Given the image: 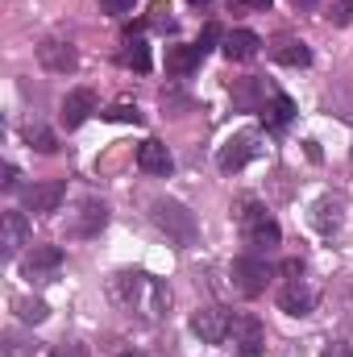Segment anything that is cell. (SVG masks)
I'll list each match as a JSON object with an SVG mask.
<instances>
[{
	"label": "cell",
	"mask_w": 353,
	"mask_h": 357,
	"mask_svg": "<svg viewBox=\"0 0 353 357\" xmlns=\"http://www.w3.org/2000/svg\"><path fill=\"white\" fill-rule=\"evenodd\" d=\"M233 220H237V229H241V237H246V245L254 250V254H270L278 241H283V229L266 216V208L254 199V195H237L233 199Z\"/></svg>",
	"instance_id": "obj_1"
},
{
	"label": "cell",
	"mask_w": 353,
	"mask_h": 357,
	"mask_svg": "<svg viewBox=\"0 0 353 357\" xmlns=\"http://www.w3.org/2000/svg\"><path fill=\"white\" fill-rule=\"evenodd\" d=\"M150 216H154V225L175 241V245H195L200 241V220H195V212L187 208V204H179V199H154L150 204Z\"/></svg>",
	"instance_id": "obj_2"
},
{
	"label": "cell",
	"mask_w": 353,
	"mask_h": 357,
	"mask_svg": "<svg viewBox=\"0 0 353 357\" xmlns=\"http://www.w3.org/2000/svg\"><path fill=\"white\" fill-rule=\"evenodd\" d=\"M108 295L121 303V307H137L146 295H154V278L142 274V270H117L108 278Z\"/></svg>",
	"instance_id": "obj_3"
},
{
	"label": "cell",
	"mask_w": 353,
	"mask_h": 357,
	"mask_svg": "<svg viewBox=\"0 0 353 357\" xmlns=\"http://www.w3.org/2000/svg\"><path fill=\"white\" fill-rule=\"evenodd\" d=\"M191 333L204 345H220L233 333V312H225V307H200V312H191Z\"/></svg>",
	"instance_id": "obj_4"
},
{
	"label": "cell",
	"mask_w": 353,
	"mask_h": 357,
	"mask_svg": "<svg viewBox=\"0 0 353 357\" xmlns=\"http://www.w3.org/2000/svg\"><path fill=\"white\" fill-rule=\"evenodd\" d=\"M229 278H233L237 295L258 299V295L266 291V282H270V266H266L262 258H237V262H233V270H229Z\"/></svg>",
	"instance_id": "obj_5"
},
{
	"label": "cell",
	"mask_w": 353,
	"mask_h": 357,
	"mask_svg": "<svg viewBox=\"0 0 353 357\" xmlns=\"http://www.w3.org/2000/svg\"><path fill=\"white\" fill-rule=\"evenodd\" d=\"M250 158H258V137H254V133H233V137L220 146L216 167H220L225 175H233V171H241Z\"/></svg>",
	"instance_id": "obj_6"
},
{
	"label": "cell",
	"mask_w": 353,
	"mask_h": 357,
	"mask_svg": "<svg viewBox=\"0 0 353 357\" xmlns=\"http://www.w3.org/2000/svg\"><path fill=\"white\" fill-rule=\"evenodd\" d=\"M38 63H42L50 75H71V71L80 67V54H75V46H71V42L46 38V42L38 46Z\"/></svg>",
	"instance_id": "obj_7"
},
{
	"label": "cell",
	"mask_w": 353,
	"mask_h": 357,
	"mask_svg": "<svg viewBox=\"0 0 353 357\" xmlns=\"http://www.w3.org/2000/svg\"><path fill=\"white\" fill-rule=\"evenodd\" d=\"M63 195H67V187L59 183V178H50V183H33V187H25V208L29 212H38V216H50V212H59V204H63Z\"/></svg>",
	"instance_id": "obj_8"
},
{
	"label": "cell",
	"mask_w": 353,
	"mask_h": 357,
	"mask_svg": "<svg viewBox=\"0 0 353 357\" xmlns=\"http://www.w3.org/2000/svg\"><path fill=\"white\" fill-rule=\"evenodd\" d=\"M233 345H237V357H266L262 324H258L254 316H241V320H233Z\"/></svg>",
	"instance_id": "obj_9"
},
{
	"label": "cell",
	"mask_w": 353,
	"mask_h": 357,
	"mask_svg": "<svg viewBox=\"0 0 353 357\" xmlns=\"http://www.w3.org/2000/svg\"><path fill=\"white\" fill-rule=\"evenodd\" d=\"M91 112H96V91L91 88H75V91L63 96V112H59V121H63L67 129H80Z\"/></svg>",
	"instance_id": "obj_10"
},
{
	"label": "cell",
	"mask_w": 353,
	"mask_h": 357,
	"mask_svg": "<svg viewBox=\"0 0 353 357\" xmlns=\"http://www.w3.org/2000/svg\"><path fill=\"white\" fill-rule=\"evenodd\" d=\"M63 266V250L59 245H33L25 258H21V274L25 278H46Z\"/></svg>",
	"instance_id": "obj_11"
},
{
	"label": "cell",
	"mask_w": 353,
	"mask_h": 357,
	"mask_svg": "<svg viewBox=\"0 0 353 357\" xmlns=\"http://www.w3.org/2000/svg\"><path fill=\"white\" fill-rule=\"evenodd\" d=\"M258 46H262V38H258L254 29H233V33L220 38V54H225L229 63H250V59L258 54Z\"/></svg>",
	"instance_id": "obj_12"
},
{
	"label": "cell",
	"mask_w": 353,
	"mask_h": 357,
	"mask_svg": "<svg viewBox=\"0 0 353 357\" xmlns=\"http://www.w3.org/2000/svg\"><path fill=\"white\" fill-rule=\"evenodd\" d=\"M137 167H142L146 175H171V171H175V158H171V150H167L158 137H146V142L137 146Z\"/></svg>",
	"instance_id": "obj_13"
},
{
	"label": "cell",
	"mask_w": 353,
	"mask_h": 357,
	"mask_svg": "<svg viewBox=\"0 0 353 357\" xmlns=\"http://www.w3.org/2000/svg\"><path fill=\"white\" fill-rule=\"evenodd\" d=\"M0 245H4L8 258L21 254V245H29V220H25V212H4V220H0Z\"/></svg>",
	"instance_id": "obj_14"
},
{
	"label": "cell",
	"mask_w": 353,
	"mask_h": 357,
	"mask_svg": "<svg viewBox=\"0 0 353 357\" xmlns=\"http://www.w3.org/2000/svg\"><path fill=\"white\" fill-rule=\"evenodd\" d=\"M312 225L329 237V233H337L341 225H345V204L337 199V195H324V199H316V208H312Z\"/></svg>",
	"instance_id": "obj_15"
},
{
	"label": "cell",
	"mask_w": 353,
	"mask_h": 357,
	"mask_svg": "<svg viewBox=\"0 0 353 357\" xmlns=\"http://www.w3.org/2000/svg\"><path fill=\"white\" fill-rule=\"evenodd\" d=\"M278 307H283L287 316H308V312H312V291H308L299 278H291V282L278 291Z\"/></svg>",
	"instance_id": "obj_16"
},
{
	"label": "cell",
	"mask_w": 353,
	"mask_h": 357,
	"mask_svg": "<svg viewBox=\"0 0 353 357\" xmlns=\"http://www.w3.org/2000/svg\"><path fill=\"white\" fill-rule=\"evenodd\" d=\"M200 63H204V50H200L195 42H191V46H171V50H167V71L179 75V79H187Z\"/></svg>",
	"instance_id": "obj_17"
},
{
	"label": "cell",
	"mask_w": 353,
	"mask_h": 357,
	"mask_svg": "<svg viewBox=\"0 0 353 357\" xmlns=\"http://www.w3.org/2000/svg\"><path fill=\"white\" fill-rule=\"evenodd\" d=\"M229 91H233V104H237L241 112H258V108H266V96H270V91L262 88V79H237Z\"/></svg>",
	"instance_id": "obj_18"
},
{
	"label": "cell",
	"mask_w": 353,
	"mask_h": 357,
	"mask_svg": "<svg viewBox=\"0 0 353 357\" xmlns=\"http://www.w3.org/2000/svg\"><path fill=\"white\" fill-rule=\"evenodd\" d=\"M274 63H283V67H308L312 63V50L303 46V42H295V38H283V42H274Z\"/></svg>",
	"instance_id": "obj_19"
},
{
	"label": "cell",
	"mask_w": 353,
	"mask_h": 357,
	"mask_svg": "<svg viewBox=\"0 0 353 357\" xmlns=\"http://www.w3.org/2000/svg\"><path fill=\"white\" fill-rule=\"evenodd\" d=\"M291 116H295V104H291L287 96H270V108H262V125L270 129V133L287 129V125H291Z\"/></svg>",
	"instance_id": "obj_20"
},
{
	"label": "cell",
	"mask_w": 353,
	"mask_h": 357,
	"mask_svg": "<svg viewBox=\"0 0 353 357\" xmlns=\"http://www.w3.org/2000/svg\"><path fill=\"white\" fill-rule=\"evenodd\" d=\"M104 225H108V208H104L100 199H84V212H80L75 233H80V237H91V233H100Z\"/></svg>",
	"instance_id": "obj_21"
},
{
	"label": "cell",
	"mask_w": 353,
	"mask_h": 357,
	"mask_svg": "<svg viewBox=\"0 0 353 357\" xmlns=\"http://www.w3.org/2000/svg\"><path fill=\"white\" fill-rule=\"evenodd\" d=\"M121 63H125L129 71H137V75H146V71L154 67V59H150V46H146L142 38H129V42H125V50H121Z\"/></svg>",
	"instance_id": "obj_22"
},
{
	"label": "cell",
	"mask_w": 353,
	"mask_h": 357,
	"mask_svg": "<svg viewBox=\"0 0 353 357\" xmlns=\"http://www.w3.org/2000/svg\"><path fill=\"white\" fill-rule=\"evenodd\" d=\"M25 142H29V150H38V154H54V150H59V137H54L50 129H42V125H29V129H25Z\"/></svg>",
	"instance_id": "obj_23"
},
{
	"label": "cell",
	"mask_w": 353,
	"mask_h": 357,
	"mask_svg": "<svg viewBox=\"0 0 353 357\" xmlns=\"http://www.w3.org/2000/svg\"><path fill=\"white\" fill-rule=\"evenodd\" d=\"M13 307H17V316H21L25 324H42V320L50 316V307H46L42 299H13Z\"/></svg>",
	"instance_id": "obj_24"
},
{
	"label": "cell",
	"mask_w": 353,
	"mask_h": 357,
	"mask_svg": "<svg viewBox=\"0 0 353 357\" xmlns=\"http://www.w3.org/2000/svg\"><path fill=\"white\" fill-rule=\"evenodd\" d=\"M104 116H108V121H121V125H142V108L129 104V100H117Z\"/></svg>",
	"instance_id": "obj_25"
},
{
	"label": "cell",
	"mask_w": 353,
	"mask_h": 357,
	"mask_svg": "<svg viewBox=\"0 0 353 357\" xmlns=\"http://www.w3.org/2000/svg\"><path fill=\"white\" fill-rule=\"evenodd\" d=\"M150 25L163 29V33H175V17H171V4L167 0H154L150 4Z\"/></svg>",
	"instance_id": "obj_26"
},
{
	"label": "cell",
	"mask_w": 353,
	"mask_h": 357,
	"mask_svg": "<svg viewBox=\"0 0 353 357\" xmlns=\"http://www.w3.org/2000/svg\"><path fill=\"white\" fill-rule=\"evenodd\" d=\"M324 17H329L333 25H350V21H353V0H337V4H333Z\"/></svg>",
	"instance_id": "obj_27"
},
{
	"label": "cell",
	"mask_w": 353,
	"mask_h": 357,
	"mask_svg": "<svg viewBox=\"0 0 353 357\" xmlns=\"http://www.w3.org/2000/svg\"><path fill=\"white\" fill-rule=\"evenodd\" d=\"M133 8H137V0H100V13L104 17H125Z\"/></svg>",
	"instance_id": "obj_28"
},
{
	"label": "cell",
	"mask_w": 353,
	"mask_h": 357,
	"mask_svg": "<svg viewBox=\"0 0 353 357\" xmlns=\"http://www.w3.org/2000/svg\"><path fill=\"white\" fill-rule=\"evenodd\" d=\"M216 38H220V29H216V25H204V33H200V38H195V46H200V50H204V54H208V50H212V42H216Z\"/></svg>",
	"instance_id": "obj_29"
},
{
	"label": "cell",
	"mask_w": 353,
	"mask_h": 357,
	"mask_svg": "<svg viewBox=\"0 0 353 357\" xmlns=\"http://www.w3.org/2000/svg\"><path fill=\"white\" fill-rule=\"evenodd\" d=\"M50 357H88V349H84V345H54Z\"/></svg>",
	"instance_id": "obj_30"
},
{
	"label": "cell",
	"mask_w": 353,
	"mask_h": 357,
	"mask_svg": "<svg viewBox=\"0 0 353 357\" xmlns=\"http://www.w3.org/2000/svg\"><path fill=\"white\" fill-rule=\"evenodd\" d=\"M283 274H287V282H291V278H299V274H303V262H295V258H291V262H283Z\"/></svg>",
	"instance_id": "obj_31"
},
{
	"label": "cell",
	"mask_w": 353,
	"mask_h": 357,
	"mask_svg": "<svg viewBox=\"0 0 353 357\" xmlns=\"http://www.w3.org/2000/svg\"><path fill=\"white\" fill-rule=\"evenodd\" d=\"M324 357H353V349H350V345H329Z\"/></svg>",
	"instance_id": "obj_32"
},
{
	"label": "cell",
	"mask_w": 353,
	"mask_h": 357,
	"mask_svg": "<svg viewBox=\"0 0 353 357\" xmlns=\"http://www.w3.org/2000/svg\"><path fill=\"white\" fill-rule=\"evenodd\" d=\"M0 183H4V187H17V167H13V162H4V178H0Z\"/></svg>",
	"instance_id": "obj_33"
},
{
	"label": "cell",
	"mask_w": 353,
	"mask_h": 357,
	"mask_svg": "<svg viewBox=\"0 0 353 357\" xmlns=\"http://www.w3.org/2000/svg\"><path fill=\"white\" fill-rule=\"evenodd\" d=\"M233 4H237V8H270V0H233Z\"/></svg>",
	"instance_id": "obj_34"
},
{
	"label": "cell",
	"mask_w": 353,
	"mask_h": 357,
	"mask_svg": "<svg viewBox=\"0 0 353 357\" xmlns=\"http://www.w3.org/2000/svg\"><path fill=\"white\" fill-rule=\"evenodd\" d=\"M291 4H295V8H316L320 0H291Z\"/></svg>",
	"instance_id": "obj_35"
},
{
	"label": "cell",
	"mask_w": 353,
	"mask_h": 357,
	"mask_svg": "<svg viewBox=\"0 0 353 357\" xmlns=\"http://www.w3.org/2000/svg\"><path fill=\"white\" fill-rule=\"evenodd\" d=\"M117 357H146V354H133V349H129V354H117Z\"/></svg>",
	"instance_id": "obj_36"
},
{
	"label": "cell",
	"mask_w": 353,
	"mask_h": 357,
	"mask_svg": "<svg viewBox=\"0 0 353 357\" xmlns=\"http://www.w3.org/2000/svg\"><path fill=\"white\" fill-rule=\"evenodd\" d=\"M191 4H208V0H191Z\"/></svg>",
	"instance_id": "obj_37"
}]
</instances>
